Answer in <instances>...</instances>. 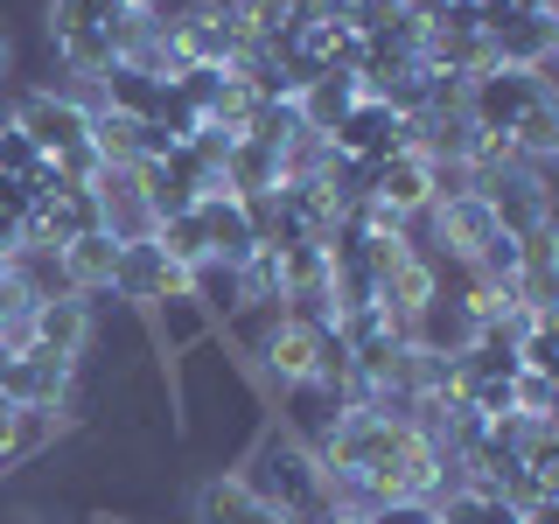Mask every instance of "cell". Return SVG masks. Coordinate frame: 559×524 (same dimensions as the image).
<instances>
[{
    "label": "cell",
    "instance_id": "obj_1",
    "mask_svg": "<svg viewBox=\"0 0 559 524\" xmlns=\"http://www.w3.org/2000/svg\"><path fill=\"white\" fill-rule=\"evenodd\" d=\"M238 483L252 489V497H266L280 517H294V524H314L329 511L322 503V468H314V448L301 441L294 427H280V419L266 413L259 419V433L238 448Z\"/></svg>",
    "mask_w": 559,
    "mask_h": 524
},
{
    "label": "cell",
    "instance_id": "obj_2",
    "mask_svg": "<svg viewBox=\"0 0 559 524\" xmlns=\"http://www.w3.org/2000/svg\"><path fill=\"white\" fill-rule=\"evenodd\" d=\"M0 112L14 119L28 140H35V154H70V147H84V133H92V105H84L78 92H63V84H28V92H14Z\"/></svg>",
    "mask_w": 559,
    "mask_h": 524
},
{
    "label": "cell",
    "instance_id": "obj_3",
    "mask_svg": "<svg viewBox=\"0 0 559 524\" xmlns=\"http://www.w3.org/2000/svg\"><path fill=\"white\" fill-rule=\"evenodd\" d=\"M538 98H559V92H552V63H546V70L489 63V70H476V78H468L462 112L476 119V133H511V119L524 112V105H538Z\"/></svg>",
    "mask_w": 559,
    "mask_h": 524
},
{
    "label": "cell",
    "instance_id": "obj_4",
    "mask_svg": "<svg viewBox=\"0 0 559 524\" xmlns=\"http://www.w3.org/2000/svg\"><path fill=\"white\" fill-rule=\"evenodd\" d=\"M78 384H84V364L28 343L22 357L8 364V384H0V392H8L22 413H78Z\"/></svg>",
    "mask_w": 559,
    "mask_h": 524
},
{
    "label": "cell",
    "instance_id": "obj_5",
    "mask_svg": "<svg viewBox=\"0 0 559 524\" xmlns=\"http://www.w3.org/2000/svg\"><path fill=\"white\" fill-rule=\"evenodd\" d=\"M329 147L343 154V162H364V168H378V162H392V154H406L413 147V133H406V119L392 112L384 98L364 92L357 105H349V119L336 133H329Z\"/></svg>",
    "mask_w": 559,
    "mask_h": 524
},
{
    "label": "cell",
    "instance_id": "obj_6",
    "mask_svg": "<svg viewBox=\"0 0 559 524\" xmlns=\"http://www.w3.org/2000/svg\"><path fill=\"white\" fill-rule=\"evenodd\" d=\"M189 524H294V517H280L266 497H252L238 483V468H203L189 483Z\"/></svg>",
    "mask_w": 559,
    "mask_h": 524
},
{
    "label": "cell",
    "instance_id": "obj_7",
    "mask_svg": "<svg viewBox=\"0 0 559 524\" xmlns=\"http://www.w3.org/2000/svg\"><path fill=\"white\" fill-rule=\"evenodd\" d=\"M433 196H441V189H433V162L419 147H406V154H392V162L371 168V203H384L399 224H419L433 210Z\"/></svg>",
    "mask_w": 559,
    "mask_h": 524
},
{
    "label": "cell",
    "instance_id": "obj_8",
    "mask_svg": "<svg viewBox=\"0 0 559 524\" xmlns=\"http://www.w3.org/2000/svg\"><path fill=\"white\" fill-rule=\"evenodd\" d=\"M28 314H35V343L43 349H57L70 364L92 357V343H98V301L92 294H57V301H35Z\"/></svg>",
    "mask_w": 559,
    "mask_h": 524
},
{
    "label": "cell",
    "instance_id": "obj_9",
    "mask_svg": "<svg viewBox=\"0 0 559 524\" xmlns=\"http://www.w3.org/2000/svg\"><path fill=\"white\" fill-rule=\"evenodd\" d=\"M489 63H511V70L559 63V14H511L503 28H489Z\"/></svg>",
    "mask_w": 559,
    "mask_h": 524
},
{
    "label": "cell",
    "instance_id": "obj_10",
    "mask_svg": "<svg viewBox=\"0 0 559 524\" xmlns=\"http://www.w3.org/2000/svg\"><path fill=\"white\" fill-rule=\"evenodd\" d=\"M197 217H203V238H210V259L217 266H245V259L259 252V231H252V217H245V203L238 196H197Z\"/></svg>",
    "mask_w": 559,
    "mask_h": 524
},
{
    "label": "cell",
    "instance_id": "obj_11",
    "mask_svg": "<svg viewBox=\"0 0 559 524\" xmlns=\"http://www.w3.org/2000/svg\"><path fill=\"white\" fill-rule=\"evenodd\" d=\"M364 98V84L357 78H349V70H322V78H314V84H301V92H294V112H301V127L308 133H336L343 127V119H349V105H357Z\"/></svg>",
    "mask_w": 559,
    "mask_h": 524
},
{
    "label": "cell",
    "instance_id": "obj_12",
    "mask_svg": "<svg viewBox=\"0 0 559 524\" xmlns=\"http://www.w3.org/2000/svg\"><path fill=\"white\" fill-rule=\"evenodd\" d=\"M57 259H63V279H70V294H92V301H98V294H112L119 245L105 238V231H78V238H70Z\"/></svg>",
    "mask_w": 559,
    "mask_h": 524
},
{
    "label": "cell",
    "instance_id": "obj_13",
    "mask_svg": "<svg viewBox=\"0 0 559 524\" xmlns=\"http://www.w3.org/2000/svg\"><path fill=\"white\" fill-rule=\"evenodd\" d=\"M511 147H518L532 168H552V154H559V98L524 105V112L511 119Z\"/></svg>",
    "mask_w": 559,
    "mask_h": 524
},
{
    "label": "cell",
    "instance_id": "obj_14",
    "mask_svg": "<svg viewBox=\"0 0 559 524\" xmlns=\"http://www.w3.org/2000/svg\"><path fill=\"white\" fill-rule=\"evenodd\" d=\"M154 252H162L175 273H197V266H210V238H203V217H197V210H182V217L154 224Z\"/></svg>",
    "mask_w": 559,
    "mask_h": 524
},
{
    "label": "cell",
    "instance_id": "obj_15",
    "mask_svg": "<svg viewBox=\"0 0 559 524\" xmlns=\"http://www.w3.org/2000/svg\"><path fill=\"white\" fill-rule=\"evenodd\" d=\"M127 14V0H43V35L63 43V35H84V28H105Z\"/></svg>",
    "mask_w": 559,
    "mask_h": 524
},
{
    "label": "cell",
    "instance_id": "obj_16",
    "mask_svg": "<svg viewBox=\"0 0 559 524\" xmlns=\"http://www.w3.org/2000/svg\"><path fill=\"white\" fill-rule=\"evenodd\" d=\"M511 413H518V419H559V378L518 371V378H511Z\"/></svg>",
    "mask_w": 559,
    "mask_h": 524
},
{
    "label": "cell",
    "instance_id": "obj_17",
    "mask_svg": "<svg viewBox=\"0 0 559 524\" xmlns=\"http://www.w3.org/2000/svg\"><path fill=\"white\" fill-rule=\"evenodd\" d=\"M43 162H49V154H35V140L14 127L8 112H0V175H22V182H28V175L43 168Z\"/></svg>",
    "mask_w": 559,
    "mask_h": 524
},
{
    "label": "cell",
    "instance_id": "obj_18",
    "mask_svg": "<svg viewBox=\"0 0 559 524\" xmlns=\"http://www.w3.org/2000/svg\"><path fill=\"white\" fill-rule=\"evenodd\" d=\"M364 524H433V511L427 503H371Z\"/></svg>",
    "mask_w": 559,
    "mask_h": 524
},
{
    "label": "cell",
    "instance_id": "obj_19",
    "mask_svg": "<svg viewBox=\"0 0 559 524\" xmlns=\"http://www.w3.org/2000/svg\"><path fill=\"white\" fill-rule=\"evenodd\" d=\"M8 78H14V22L0 14V84H8Z\"/></svg>",
    "mask_w": 559,
    "mask_h": 524
},
{
    "label": "cell",
    "instance_id": "obj_20",
    "mask_svg": "<svg viewBox=\"0 0 559 524\" xmlns=\"http://www.w3.org/2000/svg\"><path fill=\"white\" fill-rule=\"evenodd\" d=\"M14 245H22V217H8V210H0V259H8Z\"/></svg>",
    "mask_w": 559,
    "mask_h": 524
},
{
    "label": "cell",
    "instance_id": "obj_21",
    "mask_svg": "<svg viewBox=\"0 0 559 524\" xmlns=\"http://www.w3.org/2000/svg\"><path fill=\"white\" fill-rule=\"evenodd\" d=\"M518 14H559V0H511Z\"/></svg>",
    "mask_w": 559,
    "mask_h": 524
},
{
    "label": "cell",
    "instance_id": "obj_22",
    "mask_svg": "<svg viewBox=\"0 0 559 524\" xmlns=\"http://www.w3.org/2000/svg\"><path fill=\"white\" fill-rule=\"evenodd\" d=\"M127 8H140V14H162V8H168V0H127Z\"/></svg>",
    "mask_w": 559,
    "mask_h": 524
}]
</instances>
